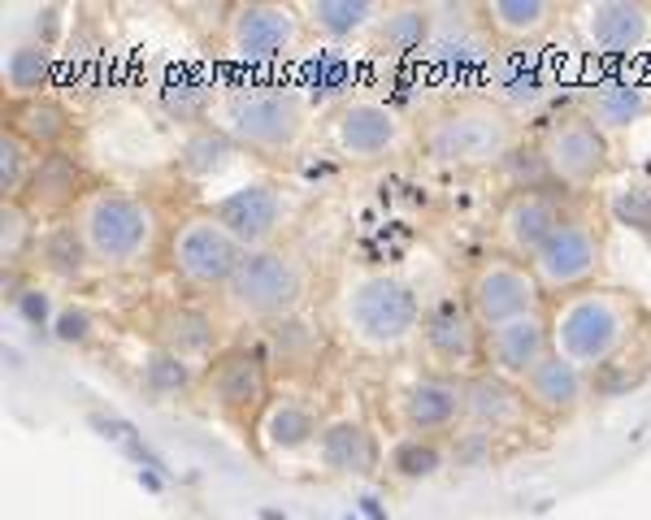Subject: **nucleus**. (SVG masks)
<instances>
[{
    "mask_svg": "<svg viewBox=\"0 0 651 520\" xmlns=\"http://www.w3.org/2000/svg\"><path fill=\"white\" fill-rule=\"evenodd\" d=\"M504 91L513 100H534L543 91V79H538V70H517V75H504Z\"/></svg>",
    "mask_w": 651,
    "mask_h": 520,
    "instance_id": "a19ab883",
    "label": "nucleus"
},
{
    "mask_svg": "<svg viewBox=\"0 0 651 520\" xmlns=\"http://www.w3.org/2000/svg\"><path fill=\"white\" fill-rule=\"evenodd\" d=\"M561 226H565V222H561L556 200H547V196H538V192L517 196V200L508 204V213H504V235H508V243H513L517 252H529V256H538V247L552 239Z\"/></svg>",
    "mask_w": 651,
    "mask_h": 520,
    "instance_id": "f8f14e48",
    "label": "nucleus"
},
{
    "mask_svg": "<svg viewBox=\"0 0 651 520\" xmlns=\"http://www.w3.org/2000/svg\"><path fill=\"white\" fill-rule=\"evenodd\" d=\"M366 18H369L366 0H318V4H313V22H318L322 31H330V36H348V31H357Z\"/></svg>",
    "mask_w": 651,
    "mask_h": 520,
    "instance_id": "c85d7f7f",
    "label": "nucleus"
},
{
    "mask_svg": "<svg viewBox=\"0 0 651 520\" xmlns=\"http://www.w3.org/2000/svg\"><path fill=\"white\" fill-rule=\"evenodd\" d=\"M87 235L105 261H130L148 243V213L126 196H100L87 213Z\"/></svg>",
    "mask_w": 651,
    "mask_h": 520,
    "instance_id": "20e7f679",
    "label": "nucleus"
},
{
    "mask_svg": "<svg viewBox=\"0 0 651 520\" xmlns=\"http://www.w3.org/2000/svg\"><path fill=\"white\" fill-rule=\"evenodd\" d=\"M547 13H552V4H543V0H495V4H490L495 27L508 31V36H529V31H538V27L547 22Z\"/></svg>",
    "mask_w": 651,
    "mask_h": 520,
    "instance_id": "bb28decb",
    "label": "nucleus"
},
{
    "mask_svg": "<svg viewBox=\"0 0 651 520\" xmlns=\"http://www.w3.org/2000/svg\"><path fill=\"white\" fill-rule=\"evenodd\" d=\"M483 52H478V43H469V40H439L435 43V61L439 66H474Z\"/></svg>",
    "mask_w": 651,
    "mask_h": 520,
    "instance_id": "58836bf2",
    "label": "nucleus"
},
{
    "mask_svg": "<svg viewBox=\"0 0 651 520\" xmlns=\"http://www.w3.org/2000/svg\"><path fill=\"white\" fill-rule=\"evenodd\" d=\"M421 40H426V13L421 9H405V13L387 18V43L396 52H417Z\"/></svg>",
    "mask_w": 651,
    "mask_h": 520,
    "instance_id": "473e14b6",
    "label": "nucleus"
},
{
    "mask_svg": "<svg viewBox=\"0 0 651 520\" xmlns=\"http://www.w3.org/2000/svg\"><path fill=\"white\" fill-rule=\"evenodd\" d=\"M612 208H616V217H621L625 226L651 235V196H643V192H625V196H616Z\"/></svg>",
    "mask_w": 651,
    "mask_h": 520,
    "instance_id": "e433bc0d",
    "label": "nucleus"
},
{
    "mask_svg": "<svg viewBox=\"0 0 651 520\" xmlns=\"http://www.w3.org/2000/svg\"><path fill=\"white\" fill-rule=\"evenodd\" d=\"M13 126H18V135L31 139V144H52V139L66 135V114H61L57 105H48V100H27V105L13 114Z\"/></svg>",
    "mask_w": 651,
    "mask_h": 520,
    "instance_id": "a878e982",
    "label": "nucleus"
},
{
    "mask_svg": "<svg viewBox=\"0 0 651 520\" xmlns=\"http://www.w3.org/2000/svg\"><path fill=\"white\" fill-rule=\"evenodd\" d=\"M231 295H235V304H244L247 313H283L300 295V278L283 256L256 252V256L240 261V269L231 278Z\"/></svg>",
    "mask_w": 651,
    "mask_h": 520,
    "instance_id": "7ed1b4c3",
    "label": "nucleus"
},
{
    "mask_svg": "<svg viewBox=\"0 0 651 520\" xmlns=\"http://www.w3.org/2000/svg\"><path fill=\"white\" fill-rule=\"evenodd\" d=\"M286 40H291V22L283 9L270 4H252L240 13V48L247 61H274L283 57Z\"/></svg>",
    "mask_w": 651,
    "mask_h": 520,
    "instance_id": "2eb2a0df",
    "label": "nucleus"
},
{
    "mask_svg": "<svg viewBox=\"0 0 651 520\" xmlns=\"http://www.w3.org/2000/svg\"><path fill=\"white\" fill-rule=\"evenodd\" d=\"M508 139H513V126L499 109L490 105H465L456 114L430 126L426 135V153L435 160H451V165H483L508 153Z\"/></svg>",
    "mask_w": 651,
    "mask_h": 520,
    "instance_id": "f257e3e1",
    "label": "nucleus"
},
{
    "mask_svg": "<svg viewBox=\"0 0 651 520\" xmlns=\"http://www.w3.org/2000/svg\"><path fill=\"white\" fill-rule=\"evenodd\" d=\"M426 343L444 361H469L474 356V321H469V313L456 300L435 304L430 317H426Z\"/></svg>",
    "mask_w": 651,
    "mask_h": 520,
    "instance_id": "f3484780",
    "label": "nucleus"
},
{
    "mask_svg": "<svg viewBox=\"0 0 651 520\" xmlns=\"http://www.w3.org/2000/svg\"><path fill=\"white\" fill-rule=\"evenodd\" d=\"M465 412L483 425H504L517 416V391L504 377H474L465 391Z\"/></svg>",
    "mask_w": 651,
    "mask_h": 520,
    "instance_id": "412c9836",
    "label": "nucleus"
},
{
    "mask_svg": "<svg viewBox=\"0 0 651 520\" xmlns=\"http://www.w3.org/2000/svg\"><path fill=\"white\" fill-rule=\"evenodd\" d=\"M460 408V395L451 391L448 382H421L412 395H408V421L417 430H444Z\"/></svg>",
    "mask_w": 651,
    "mask_h": 520,
    "instance_id": "5701e85b",
    "label": "nucleus"
},
{
    "mask_svg": "<svg viewBox=\"0 0 651 520\" xmlns=\"http://www.w3.org/2000/svg\"><path fill=\"white\" fill-rule=\"evenodd\" d=\"M357 325L366 330L369 339H378V343L405 339L408 330L417 325V295L391 278L369 282L357 295Z\"/></svg>",
    "mask_w": 651,
    "mask_h": 520,
    "instance_id": "39448f33",
    "label": "nucleus"
},
{
    "mask_svg": "<svg viewBox=\"0 0 651 520\" xmlns=\"http://www.w3.org/2000/svg\"><path fill=\"white\" fill-rule=\"evenodd\" d=\"M529 308H534V282L517 269H487L474 282V313L490 330L529 317Z\"/></svg>",
    "mask_w": 651,
    "mask_h": 520,
    "instance_id": "0eeeda50",
    "label": "nucleus"
},
{
    "mask_svg": "<svg viewBox=\"0 0 651 520\" xmlns=\"http://www.w3.org/2000/svg\"><path fill=\"white\" fill-rule=\"evenodd\" d=\"M595 118L609 121V126H625V121H634L643 114V87L630 79H604L595 87Z\"/></svg>",
    "mask_w": 651,
    "mask_h": 520,
    "instance_id": "b1692460",
    "label": "nucleus"
},
{
    "mask_svg": "<svg viewBox=\"0 0 651 520\" xmlns=\"http://www.w3.org/2000/svg\"><path fill=\"white\" fill-rule=\"evenodd\" d=\"M48 52L43 48H18L13 57H9V82H13V91H40L43 82H48Z\"/></svg>",
    "mask_w": 651,
    "mask_h": 520,
    "instance_id": "7c9ffc66",
    "label": "nucleus"
},
{
    "mask_svg": "<svg viewBox=\"0 0 651 520\" xmlns=\"http://www.w3.org/2000/svg\"><path fill=\"white\" fill-rule=\"evenodd\" d=\"M213 391L226 408H256L265 400V364L256 352H231L213 369Z\"/></svg>",
    "mask_w": 651,
    "mask_h": 520,
    "instance_id": "4468645a",
    "label": "nucleus"
},
{
    "mask_svg": "<svg viewBox=\"0 0 651 520\" xmlns=\"http://www.w3.org/2000/svg\"><path fill=\"white\" fill-rule=\"evenodd\" d=\"M391 464H396L400 478H430L439 469V451L430 442H400L396 455H391Z\"/></svg>",
    "mask_w": 651,
    "mask_h": 520,
    "instance_id": "2f4dec72",
    "label": "nucleus"
},
{
    "mask_svg": "<svg viewBox=\"0 0 651 520\" xmlns=\"http://www.w3.org/2000/svg\"><path fill=\"white\" fill-rule=\"evenodd\" d=\"M313 416L304 412V408H295V403H283V408H274L270 412V425H265V434L274 447H300V442L313 439Z\"/></svg>",
    "mask_w": 651,
    "mask_h": 520,
    "instance_id": "cd10ccee",
    "label": "nucleus"
},
{
    "mask_svg": "<svg viewBox=\"0 0 651 520\" xmlns=\"http://www.w3.org/2000/svg\"><path fill=\"white\" fill-rule=\"evenodd\" d=\"M279 222V196L270 187H244L217 204V226L235 243H261Z\"/></svg>",
    "mask_w": 651,
    "mask_h": 520,
    "instance_id": "9b49d317",
    "label": "nucleus"
},
{
    "mask_svg": "<svg viewBox=\"0 0 651 520\" xmlns=\"http://www.w3.org/2000/svg\"><path fill=\"white\" fill-rule=\"evenodd\" d=\"M162 334L165 343L174 347V356H183V352H204L208 343H213V325L204 313L196 308H169L162 317Z\"/></svg>",
    "mask_w": 651,
    "mask_h": 520,
    "instance_id": "393cba45",
    "label": "nucleus"
},
{
    "mask_svg": "<svg viewBox=\"0 0 651 520\" xmlns=\"http://www.w3.org/2000/svg\"><path fill=\"white\" fill-rule=\"evenodd\" d=\"M18 308H22V317L31 321V325H43V321H48V300H43L40 291H22V295H18Z\"/></svg>",
    "mask_w": 651,
    "mask_h": 520,
    "instance_id": "c03bdc74",
    "label": "nucleus"
},
{
    "mask_svg": "<svg viewBox=\"0 0 651 520\" xmlns=\"http://www.w3.org/2000/svg\"><path fill=\"white\" fill-rule=\"evenodd\" d=\"M534 269L547 286H577L595 274V243L577 226H561L552 239L538 247Z\"/></svg>",
    "mask_w": 651,
    "mask_h": 520,
    "instance_id": "6e6552de",
    "label": "nucleus"
},
{
    "mask_svg": "<svg viewBox=\"0 0 651 520\" xmlns=\"http://www.w3.org/2000/svg\"><path fill=\"white\" fill-rule=\"evenodd\" d=\"M621 339V317L604 300H582L561 317V343L573 361H604Z\"/></svg>",
    "mask_w": 651,
    "mask_h": 520,
    "instance_id": "423d86ee",
    "label": "nucleus"
},
{
    "mask_svg": "<svg viewBox=\"0 0 651 520\" xmlns=\"http://www.w3.org/2000/svg\"><path fill=\"white\" fill-rule=\"evenodd\" d=\"M40 252H43V265H48L52 274H61V278H75V274L82 269V243L70 226L52 230V235L43 239Z\"/></svg>",
    "mask_w": 651,
    "mask_h": 520,
    "instance_id": "c756f323",
    "label": "nucleus"
},
{
    "mask_svg": "<svg viewBox=\"0 0 651 520\" xmlns=\"http://www.w3.org/2000/svg\"><path fill=\"white\" fill-rule=\"evenodd\" d=\"M348 82H352V66H348L343 57H318V61H313V87H318V91L330 96V91H339V87H348Z\"/></svg>",
    "mask_w": 651,
    "mask_h": 520,
    "instance_id": "c9c22d12",
    "label": "nucleus"
},
{
    "mask_svg": "<svg viewBox=\"0 0 651 520\" xmlns=\"http://www.w3.org/2000/svg\"><path fill=\"white\" fill-rule=\"evenodd\" d=\"M322 460L330 469H343V473H369L378 451L361 425H334L322 434Z\"/></svg>",
    "mask_w": 651,
    "mask_h": 520,
    "instance_id": "aec40b11",
    "label": "nucleus"
},
{
    "mask_svg": "<svg viewBox=\"0 0 651 520\" xmlns=\"http://www.w3.org/2000/svg\"><path fill=\"white\" fill-rule=\"evenodd\" d=\"M630 386H634V373H625L621 361L600 364V373H595V391H600V395H621V391H630Z\"/></svg>",
    "mask_w": 651,
    "mask_h": 520,
    "instance_id": "ea45409f",
    "label": "nucleus"
},
{
    "mask_svg": "<svg viewBox=\"0 0 651 520\" xmlns=\"http://www.w3.org/2000/svg\"><path fill=\"white\" fill-rule=\"evenodd\" d=\"M87 330H91V321H87V313H79V308H70V313L57 317V339H61V343H82Z\"/></svg>",
    "mask_w": 651,
    "mask_h": 520,
    "instance_id": "37998d69",
    "label": "nucleus"
},
{
    "mask_svg": "<svg viewBox=\"0 0 651 520\" xmlns=\"http://www.w3.org/2000/svg\"><path fill=\"white\" fill-rule=\"evenodd\" d=\"M235 130L247 144H286L300 130V100L295 96H247L235 105Z\"/></svg>",
    "mask_w": 651,
    "mask_h": 520,
    "instance_id": "1a4fd4ad",
    "label": "nucleus"
},
{
    "mask_svg": "<svg viewBox=\"0 0 651 520\" xmlns=\"http://www.w3.org/2000/svg\"><path fill=\"white\" fill-rule=\"evenodd\" d=\"M529 395H534L538 408L561 412V408H573V403H577V395H582V377H577V369H573L565 356H547V361L529 373Z\"/></svg>",
    "mask_w": 651,
    "mask_h": 520,
    "instance_id": "6ab92c4d",
    "label": "nucleus"
},
{
    "mask_svg": "<svg viewBox=\"0 0 651 520\" xmlns=\"http://www.w3.org/2000/svg\"><path fill=\"white\" fill-rule=\"evenodd\" d=\"M643 31H648V13H643V4L609 0V4H595V13H591V36H595L600 48H609V52H625V48H634V43L643 40Z\"/></svg>",
    "mask_w": 651,
    "mask_h": 520,
    "instance_id": "dca6fc26",
    "label": "nucleus"
},
{
    "mask_svg": "<svg viewBox=\"0 0 651 520\" xmlns=\"http://www.w3.org/2000/svg\"><path fill=\"white\" fill-rule=\"evenodd\" d=\"M547 165H552V174H561L570 183H582V178L600 174L604 169V139H600V130L591 121H565L552 135Z\"/></svg>",
    "mask_w": 651,
    "mask_h": 520,
    "instance_id": "9d476101",
    "label": "nucleus"
},
{
    "mask_svg": "<svg viewBox=\"0 0 651 520\" xmlns=\"http://www.w3.org/2000/svg\"><path fill=\"white\" fill-rule=\"evenodd\" d=\"M490 361L499 364L504 373H534L538 364L547 361V330L534 317L508 321L490 334Z\"/></svg>",
    "mask_w": 651,
    "mask_h": 520,
    "instance_id": "ddd939ff",
    "label": "nucleus"
},
{
    "mask_svg": "<svg viewBox=\"0 0 651 520\" xmlns=\"http://www.w3.org/2000/svg\"><path fill=\"white\" fill-rule=\"evenodd\" d=\"M4 230H9V239H4V261H18L22 239H27V217H22V208H4Z\"/></svg>",
    "mask_w": 651,
    "mask_h": 520,
    "instance_id": "79ce46f5",
    "label": "nucleus"
},
{
    "mask_svg": "<svg viewBox=\"0 0 651 520\" xmlns=\"http://www.w3.org/2000/svg\"><path fill=\"white\" fill-rule=\"evenodd\" d=\"M339 135H343V148H352L357 157H373V153H382V148L396 139V118H391L387 109L357 105V109L343 114Z\"/></svg>",
    "mask_w": 651,
    "mask_h": 520,
    "instance_id": "a211bd4d",
    "label": "nucleus"
},
{
    "mask_svg": "<svg viewBox=\"0 0 651 520\" xmlns=\"http://www.w3.org/2000/svg\"><path fill=\"white\" fill-rule=\"evenodd\" d=\"M144 377H148L153 391H178V386H187V364L178 356H153Z\"/></svg>",
    "mask_w": 651,
    "mask_h": 520,
    "instance_id": "72a5a7b5",
    "label": "nucleus"
},
{
    "mask_svg": "<svg viewBox=\"0 0 651 520\" xmlns=\"http://www.w3.org/2000/svg\"><path fill=\"white\" fill-rule=\"evenodd\" d=\"M240 243L231 239L222 226L213 222H192L178 239H174V265L178 274L201 286H213V282H231L235 269H240Z\"/></svg>",
    "mask_w": 651,
    "mask_h": 520,
    "instance_id": "f03ea898",
    "label": "nucleus"
},
{
    "mask_svg": "<svg viewBox=\"0 0 651 520\" xmlns=\"http://www.w3.org/2000/svg\"><path fill=\"white\" fill-rule=\"evenodd\" d=\"M18 183H22V144H18V135H4L0 139V192L13 196Z\"/></svg>",
    "mask_w": 651,
    "mask_h": 520,
    "instance_id": "f704fd0d",
    "label": "nucleus"
},
{
    "mask_svg": "<svg viewBox=\"0 0 651 520\" xmlns=\"http://www.w3.org/2000/svg\"><path fill=\"white\" fill-rule=\"evenodd\" d=\"M222 157H226V139H222V135H201V139L187 144V165L201 169V174L204 169H217Z\"/></svg>",
    "mask_w": 651,
    "mask_h": 520,
    "instance_id": "4c0bfd02",
    "label": "nucleus"
},
{
    "mask_svg": "<svg viewBox=\"0 0 651 520\" xmlns=\"http://www.w3.org/2000/svg\"><path fill=\"white\" fill-rule=\"evenodd\" d=\"M31 204H43V208H57L75 196L79 187V165L66 157V153H48L40 160V169L31 174Z\"/></svg>",
    "mask_w": 651,
    "mask_h": 520,
    "instance_id": "4be33fe9",
    "label": "nucleus"
},
{
    "mask_svg": "<svg viewBox=\"0 0 651 520\" xmlns=\"http://www.w3.org/2000/svg\"><path fill=\"white\" fill-rule=\"evenodd\" d=\"M361 508H366V517H369V520H387V517H382V508H378L373 499H361Z\"/></svg>",
    "mask_w": 651,
    "mask_h": 520,
    "instance_id": "a18cd8bd",
    "label": "nucleus"
}]
</instances>
